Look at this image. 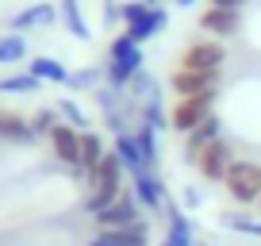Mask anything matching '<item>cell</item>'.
<instances>
[{"mask_svg":"<svg viewBox=\"0 0 261 246\" xmlns=\"http://www.w3.org/2000/svg\"><path fill=\"white\" fill-rule=\"evenodd\" d=\"M135 139H139L150 169H162V135H158L154 127H146V123H139V127H135Z\"/></svg>","mask_w":261,"mask_h":246,"instance_id":"obj_26","label":"cell"},{"mask_svg":"<svg viewBox=\"0 0 261 246\" xmlns=\"http://www.w3.org/2000/svg\"><path fill=\"white\" fill-rule=\"evenodd\" d=\"M42 89V81L35 73H4L0 77V96H35Z\"/></svg>","mask_w":261,"mask_h":246,"instance_id":"obj_24","label":"cell"},{"mask_svg":"<svg viewBox=\"0 0 261 246\" xmlns=\"http://www.w3.org/2000/svg\"><path fill=\"white\" fill-rule=\"evenodd\" d=\"M58 23L73 35L77 42H92V27L81 12V0H58Z\"/></svg>","mask_w":261,"mask_h":246,"instance_id":"obj_17","label":"cell"},{"mask_svg":"<svg viewBox=\"0 0 261 246\" xmlns=\"http://www.w3.org/2000/svg\"><path fill=\"white\" fill-rule=\"evenodd\" d=\"M54 23H58V4L39 0V4H27V8H19L16 16H12L8 31L27 35V31H42V27H54Z\"/></svg>","mask_w":261,"mask_h":246,"instance_id":"obj_15","label":"cell"},{"mask_svg":"<svg viewBox=\"0 0 261 246\" xmlns=\"http://www.w3.org/2000/svg\"><path fill=\"white\" fill-rule=\"evenodd\" d=\"M112 150V142H104L100 131H81V181L104 162V154Z\"/></svg>","mask_w":261,"mask_h":246,"instance_id":"obj_19","label":"cell"},{"mask_svg":"<svg viewBox=\"0 0 261 246\" xmlns=\"http://www.w3.org/2000/svg\"><path fill=\"white\" fill-rule=\"evenodd\" d=\"M173 96H204V92H219V73H200V69H173L169 85Z\"/></svg>","mask_w":261,"mask_h":246,"instance_id":"obj_13","label":"cell"},{"mask_svg":"<svg viewBox=\"0 0 261 246\" xmlns=\"http://www.w3.org/2000/svg\"><path fill=\"white\" fill-rule=\"evenodd\" d=\"M27 58V35H0V66H16V62H23Z\"/></svg>","mask_w":261,"mask_h":246,"instance_id":"obj_27","label":"cell"},{"mask_svg":"<svg viewBox=\"0 0 261 246\" xmlns=\"http://www.w3.org/2000/svg\"><path fill=\"white\" fill-rule=\"evenodd\" d=\"M115 235H119L127 246H150V242H154V223H150L146 215H142V219H135L130 227L115 231Z\"/></svg>","mask_w":261,"mask_h":246,"instance_id":"obj_29","label":"cell"},{"mask_svg":"<svg viewBox=\"0 0 261 246\" xmlns=\"http://www.w3.org/2000/svg\"><path fill=\"white\" fill-rule=\"evenodd\" d=\"M142 204L135 200V192H130V185L119 192V200H112V204L104 208V212H96L92 215V223H96V231H123V227H130L135 219H142Z\"/></svg>","mask_w":261,"mask_h":246,"instance_id":"obj_9","label":"cell"},{"mask_svg":"<svg viewBox=\"0 0 261 246\" xmlns=\"http://www.w3.org/2000/svg\"><path fill=\"white\" fill-rule=\"evenodd\" d=\"M27 73H35L42 85H65L69 81V69H65L58 58H50V54H35L31 62H27Z\"/></svg>","mask_w":261,"mask_h":246,"instance_id":"obj_20","label":"cell"},{"mask_svg":"<svg viewBox=\"0 0 261 246\" xmlns=\"http://www.w3.org/2000/svg\"><path fill=\"white\" fill-rule=\"evenodd\" d=\"M165 27H169V8H162V4H142V0H123V35H130L139 46H146Z\"/></svg>","mask_w":261,"mask_h":246,"instance_id":"obj_3","label":"cell"},{"mask_svg":"<svg viewBox=\"0 0 261 246\" xmlns=\"http://www.w3.org/2000/svg\"><path fill=\"white\" fill-rule=\"evenodd\" d=\"M27 115H31V131L39 135V139H46V135L58 127V123H62V115H58L54 104H50V108L42 104V108H35V112H27Z\"/></svg>","mask_w":261,"mask_h":246,"instance_id":"obj_31","label":"cell"},{"mask_svg":"<svg viewBox=\"0 0 261 246\" xmlns=\"http://www.w3.org/2000/svg\"><path fill=\"white\" fill-rule=\"evenodd\" d=\"M219 227L234 231V235H242V238H261V215H250L246 208H238V212H223Z\"/></svg>","mask_w":261,"mask_h":246,"instance_id":"obj_21","label":"cell"},{"mask_svg":"<svg viewBox=\"0 0 261 246\" xmlns=\"http://www.w3.org/2000/svg\"><path fill=\"white\" fill-rule=\"evenodd\" d=\"M139 123L154 127L158 135L173 131V127H169V108H165V92H162V96H150L146 104H139Z\"/></svg>","mask_w":261,"mask_h":246,"instance_id":"obj_22","label":"cell"},{"mask_svg":"<svg viewBox=\"0 0 261 246\" xmlns=\"http://www.w3.org/2000/svg\"><path fill=\"white\" fill-rule=\"evenodd\" d=\"M100 16L108 27H123V0H100Z\"/></svg>","mask_w":261,"mask_h":246,"instance_id":"obj_33","label":"cell"},{"mask_svg":"<svg viewBox=\"0 0 261 246\" xmlns=\"http://www.w3.org/2000/svg\"><path fill=\"white\" fill-rule=\"evenodd\" d=\"M230 165H234V146H230L227 139L207 142V146L200 150V158H196V173H200L207 185H223Z\"/></svg>","mask_w":261,"mask_h":246,"instance_id":"obj_10","label":"cell"},{"mask_svg":"<svg viewBox=\"0 0 261 246\" xmlns=\"http://www.w3.org/2000/svg\"><path fill=\"white\" fill-rule=\"evenodd\" d=\"M46 142H50V154L81 177V131H77V127H69V123H58L54 131L46 135Z\"/></svg>","mask_w":261,"mask_h":246,"instance_id":"obj_12","label":"cell"},{"mask_svg":"<svg viewBox=\"0 0 261 246\" xmlns=\"http://www.w3.org/2000/svg\"><path fill=\"white\" fill-rule=\"evenodd\" d=\"M127 169H123V162L108 150L104 154V162L96 165V169L85 177V185H89V192H85V200H81V212L85 215H96V212H104L112 200H119V192L127 189Z\"/></svg>","mask_w":261,"mask_h":246,"instance_id":"obj_1","label":"cell"},{"mask_svg":"<svg viewBox=\"0 0 261 246\" xmlns=\"http://www.w3.org/2000/svg\"><path fill=\"white\" fill-rule=\"evenodd\" d=\"M162 219H165V238L158 246H207V242H200V227L192 223V215H188L173 196L165 200Z\"/></svg>","mask_w":261,"mask_h":246,"instance_id":"obj_7","label":"cell"},{"mask_svg":"<svg viewBox=\"0 0 261 246\" xmlns=\"http://www.w3.org/2000/svg\"><path fill=\"white\" fill-rule=\"evenodd\" d=\"M112 154L123 162L127 177H135L139 169H150V165H146V154H142V146H139V139H135V135H119V139H112Z\"/></svg>","mask_w":261,"mask_h":246,"instance_id":"obj_18","label":"cell"},{"mask_svg":"<svg viewBox=\"0 0 261 246\" xmlns=\"http://www.w3.org/2000/svg\"><path fill=\"white\" fill-rule=\"evenodd\" d=\"M100 85H104V69L100 66H77V69H69L65 89L69 92H96Z\"/></svg>","mask_w":261,"mask_h":246,"instance_id":"obj_25","label":"cell"},{"mask_svg":"<svg viewBox=\"0 0 261 246\" xmlns=\"http://www.w3.org/2000/svg\"><path fill=\"white\" fill-rule=\"evenodd\" d=\"M127 185H130V192H135V200L142 204V212H154V215H162V212H165L169 189H165L162 169H139L135 177L127 181Z\"/></svg>","mask_w":261,"mask_h":246,"instance_id":"obj_8","label":"cell"},{"mask_svg":"<svg viewBox=\"0 0 261 246\" xmlns=\"http://www.w3.org/2000/svg\"><path fill=\"white\" fill-rule=\"evenodd\" d=\"M104 85H112V89L127 92L130 77L139 73V69H146V54H142V46L130 35H115L112 42H108V54H104Z\"/></svg>","mask_w":261,"mask_h":246,"instance_id":"obj_2","label":"cell"},{"mask_svg":"<svg viewBox=\"0 0 261 246\" xmlns=\"http://www.w3.org/2000/svg\"><path fill=\"white\" fill-rule=\"evenodd\" d=\"M162 81H158L154 73H150V69H139V73L130 77V85H127V100L130 104H146L150 96H162Z\"/></svg>","mask_w":261,"mask_h":246,"instance_id":"obj_23","label":"cell"},{"mask_svg":"<svg viewBox=\"0 0 261 246\" xmlns=\"http://www.w3.org/2000/svg\"><path fill=\"white\" fill-rule=\"evenodd\" d=\"M215 139H223V119L219 115H207L196 131H188L185 135V162L188 165H196V158H200V150L207 146V142H215Z\"/></svg>","mask_w":261,"mask_h":246,"instance_id":"obj_16","label":"cell"},{"mask_svg":"<svg viewBox=\"0 0 261 246\" xmlns=\"http://www.w3.org/2000/svg\"><path fill=\"white\" fill-rule=\"evenodd\" d=\"M196 27L207 35V39H219V42H227V39H234L238 31H242V12H230V8H212L207 4L200 16H196Z\"/></svg>","mask_w":261,"mask_h":246,"instance_id":"obj_11","label":"cell"},{"mask_svg":"<svg viewBox=\"0 0 261 246\" xmlns=\"http://www.w3.org/2000/svg\"><path fill=\"white\" fill-rule=\"evenodd\" d=\"M177 204L185 208L188 215L200 212V208H204V189H196V185H185V189H180V200H177Z\"/></svg>","mask_w":261,"mask_h":246,"instance_id":"obj_32","label":"cell"},{"mask_svg":"<svg viewBox=\"0 0 261 246\" xmlns=\"http://www.w3.org/2000/svg\"><path fill=\"white\" fill-rule=\"evenodd\" d=\"M227 196L234 200L238 208H250L261 200V165L250 162V158H234V165L227 169V181H223Z\"/></svg>","mask_w":261,"mask_h":246,"instance_id":"obj_4","label":"cell"},{"mask_svg":"<svg viewBox=\"0 0 261 246\" xmlns=\"http://www.w3.org/2000/svg\"><path fill=\"white\" fill-rule=\"evenodd\" d=\"M207 4H212V8H230V12H242L246 4H250V0H207Z\"/></svg>","mask_w":261,"mask_h":246,"instance_id":"obj_35","label":"cell"},{"mask_svg":"<svg viewBox=\"0 0 261 246\" xmlns=\"http://www.w3.org/2000/svg\"><path fill=\"white\" fill-rule=\"evenodd\" d=\"M215 100H219V92H204V96H177V100H173V108H169V127L185 139V135L196 131L207 115H215Z\"/></svg>","mask_w":261,"mask_h":246,"instance_id":"obj_6","label":"cell"},{"mask_svg":"<svg viewBox=\"0 0 261 246\" xmlns=\"http://www.w3.org/2000/svg\"><path fill=\"white\" fill-rule=\"evenodd\" d=\"M0 142H12V146H35L39 135L31 131V115L19 112V108H0Z\"/></svg>","mask_w":261,"mask_h":246,"instance_id":"obj_14","label":"cell"},{"mask_svg":"<svg viewBox=\"0 0 261 246\" xmlns=\"http://www.w3.org/2000/svg\"><path fill=\"white\" fill-rule=\"evenodd\" d=\"M257 215H261V200H257Z\"/></svg>","mask_w":261,"mask_h":246,"instance_id":"obj_37","label":"cell"},{"mask_svg":"<svg viewBox=\"0 0 261 246\" xmlns=\"http://www.w3.org/2000/svg\"><path fill=\"white\" fill-rule=\"evenodd\" d=\"M92 100H96L100 115H112V112H119V108H127V92L112 89V85H100V89L92 92Z\"/></svg>","mask_w":261,"mask_h":246,"instance_id":"obj_30","label":"cell"},{"mask_svg":"<svg viewBox=\"0 0 261 246\" xmlns=\"http://www.w3.org/2000/svg\"><path fill=\"white\" fill-rule=\"evenodd\" d=\"M54 108H58V115H62V123H69V127H77V131H92L89 127V112H85L73 96H62Z\"/></svg>","mask_w":261,"mask_h":246,"instance_id":"obj_28","label":"cell"},{"mask_svg":"<svg viewBox=\"0 0 261 246\" xmlns=\"http://www.w3.org/2000/svg\"><path fill=\"white\" fill-rule=\"evenodd\" d=\"M142 4H158V0H142Z\"/></svg>","mask_w":261,"mask_h":246,"instance_id":"obj_36","label":"cell"},{"mask_svg":"<svg viewBox=\"0 0 261 246\" xmlns=\"http://www.w3.org/2000/svg\"><path fill=\"white\" fill-rule=\"evenodd\" d=\"M89 246H127V242H123L115 231H96V235L89 238Z\"/></svg>","mask_w":261,"mask_h":246,"instance_id":"obj_34","label":"cell"},{"mask_svg":"<svg viewBox=\"0 0 261 246\" xmlns=\"http://www.w3.org/2000/svg\"><path fill=\"white\" fill-rule=\"evenodd\" d=\"M177 66L180 69H200V73H223V66H227V42H219V39L185 42L180 54H177Z\"/></svg>","mask_w":261,"mask_h":246,"instance_id":"obj_5","label":"cell"}]
</instances>
